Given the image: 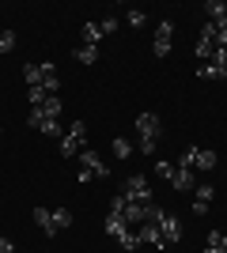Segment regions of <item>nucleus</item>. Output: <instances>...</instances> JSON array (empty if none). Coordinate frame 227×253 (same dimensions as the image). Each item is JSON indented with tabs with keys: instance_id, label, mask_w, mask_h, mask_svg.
<instances>
[{
	"instance_id": "obj_34",
	"label": "nucleus",
	"mask_w": 227,
	"mask_h": 253,
	"mask_svg": "<svg viewBox=\"0 0 227 253\" xmlns=\"http://www.w3.org/2000/svg\"><path fill=\"white\" fill-rule=\"evenodd\" d=\"M205 253H224V250H212V246H208V250H205Z\"/></svg>"
},
{
	"instance_id": "obj_23",
	"label": "nucleus",
	"mask_w": 227,
	"mask_h": 253,
	"mask_svg": "<svg viewBox=\"0 0 227 253\" xmlns=\"http://www.w3.org/2000/svg\"><path fill=\"white\" fill-rule=\"evenodd\" d=\"M118 242H121V250H125V253H136V250H140V234L129 231V234H121Z\"/></svg>"
},
{
	"instance_id": "obj_33",
	"label": "nucleus",
	"mask_w": 227,
	"mask_h": 253,
	"mask_svg": "<svg viewBox=\"0 0 227 253\" xmlns=\"http://www.w3.org/2000/svg\"><path fill=\"white\" fill-rule=\"evenodd\" d=\"M0 253H15V242H11V238H0Z\"/></svg>"
},
{
	"instance_id": "obj_22",
	"label": "nucleus",
	"mask_w": 227,
	"mask_h": 253,
	"mask_svg": "<svg viewBox=\"0 0 227 253\" xmlns=\"http://www.w3.org/2000/svg\"><path fill=\"white\" fill-rule=\"evenodd\" d=\"M38 132H45V136H53V140H61V136H65V125H61V121H42V125H38Z\"/></svg>"
},
{
	"instance_id": "obj_8",
	"label": "nucleus",
	"mask_w": 227,
	"mask_h": 253,
	"mask_svg": "<svg viewBox=\"0 0 227 253\" xmlns=\"http://www.w3.org/2000/svg\"><path fill=\"white\" fill-rule=\"evenodd\" d=\"M174 189H182V193H193L197 189V178H193V167H178L174 163V178H171Z\"/></svg>"
},
{
	"instance_id": "obj_18",
	"label": "nucleus",
	"mask_w": 227,
	"mask_h": 253,
	"mask_svg": "<svg viewBox=\"0 0 227 253\" xmlns=\"http://www.w3.org/2000/svg\"><path fill=\"white\" fill-rule=\"evenodd\" d=\"M76 61L80 64H95L98 61V45H80V49H76Z\"/></svg>"
},
{
	"instance_id": "obj_3",
	"label": "nucleus",
	"mask_w": 227,
	"mask_h": 253,
	"mask_svg": "<svg viewBox=\"0 0 227 253\" xmlns=\"http://www.w3.org/2000/svg\"><path fill=\"white\" fill-rule=\"evenodd\" d=\"M61 110H65V102H61L57 95H49L42 106H31V114H27V125L38 128L42 121H61Z\"/></svg>"
},
{
	"instance_id": "obj_25",
	"label": "nucleus",
	"mask_w": 227,
	"mask_h": 253,
	"mask_svg": "<svg viewBox=\"0 0 227 253\" xmlns=\"http://www.w3.org/2000/svg\"><path fill=\"white\" fill-rule=\"evenodd\" d=\"M155 174H159L163 181H171L174 178V163H171V159H159V163H155Z\"/></svg>"
},
{
	"instance_id": "obj_6",
	"label": "nucleus",
	"mask_w": 227,
	"mask_h": 253,
	"mask_svg": "<svg viewBox=\"0 0 227 253\" xmlns=\"http://www.w3.org/2000/svg\"><path fill=\"white\" fill-rule=\"evenodd\" d=\"M171 38H174V23H171V19H163L159 27H155V42H151V53H155V57H167V53H171Z\"/></svg>"
},
{
	"instance_id": "obj_36",
	"label": "nucleus",
	"mask_w": 227,
	"mask_h": 253,
	"mask_svg": "<svg viewBox=\"0 0 227 253\" xmlns=\"http://www.w3.org/2000/svg\"><path fill=\"white\" fill-rule=\"evenodd\" d=\"M121 253H125V250H121Z\"/></svg>"
},
{
	"instance_id": "obj_16",
	"label": "nucleus",
	"mask_w": 227,
	"mask_h": 253,
	"mask_svg": "<svg viewBox=\"0 0 227 253\" xmlns=\"http://www.w3.org/2000/svg\"><path fill=\"white\" fill-rule=\"evenodd\" d=\"M19 45V38H15V31H0V57H8L11 49Z\"/></svg>"
},
{
	"instance_id": "obj_5",
	"label": "nucleus",
	"mask_w": 227,
	"mask_h": 253,
	"mask_svg": "<svg viewBox=\"0 0 227 253\" xmlns=\"http://www.w3.org/2000/svg\"><path fill=\"white\" fill-rule=\"evenodd\" d=\"M155 227H159V234H163V246L182 242V223L174 219V215H167V211H163L159 219H155Z\"/></svg>"
},
{
	"instance_id": "obj_26",
	"label": "nucleus",
	"mask_w": 227,
	"mask_h": 253,
	"mask_svg": "<svg viewBox=\"0 0 227 253\" xmlns=\"http://www.w3.org/2000/svg\"><path fill=\"white\" fill-rule=\"evenodd\" d=\"M208 61L216 64V68H224V72H227V49H224V45H212V57H208Z\"/></svg>"
},
{
	"instance_id": "obj_19",
	"label": "nucleus",
	"mask_w": 227,
	"mask_h": 253,
	"mask_svg": "<svg viewBox=\"0 0 227 253\" xmlns=\"http://www.w3.org/2000/svg\"><path fill=\"white\" fill-rule=\"evenodd\" d=\"M65 227H72V211L68 208H53V231H65Z\"/></svg>"
},
{
	"instance_id": "obj_13",
	"label": "nucleus",
	"mask_w": 227,
	"mask_h": 253,
	"mask_svg": "<svg viewBox=\"0 0 227 253\" xmlns=\"http://www.w3.org/2000/svg\"><path fill=\"white\" fill-rule=\"evenodd\" d=\"M136 234H140V246L148 242V246H159V250H163V234H159V227H155V223H144V227H136Z\"/></svg>"
},
{
	"instance_id": "obj_29",
	"label": "nucleus",
	"mask_w": 227,
	"mask_h": 253,
	"mask_svg": "<svg viewBox=\"0 0 227 253\" xmlns=\"http://www.w3.org/2000/svg\"><path fill=\"white\" fill-rule=\"evenodd\" d=\"M125 19H129V27H144V11L140 8H129V11H125Z\"/></svg>"
},
{
	"instance_id": "obj_32",
	"label": "nucleus",
	"mask_w": 227,
	"mask_h": 253,
	"mask_svg": "<svg viewBox=\"0 0 227 253\" xmlns=\"http://www.w3.org/2000/svg\"><path fill=\"white\" fill-rule=\"evenodd\" d=\"M76 181H80V185H87V181H95V174H91V170H84V167H80V174H76Z\"/></svg>"
},
{
	"instance_id": "obj_11",
	"label": "nucleus",
	"mask_w": 227,
	"mask_h": 253,
	"mask_svg": "<svg viewBox=\"0 0 227 253\" xmlns=\"http://www.w3.org/2000/svg\"><path fill=\"white\" fill-rule=\"evenodd\" d=\"M197 197H193V211H197V215H205V211H208V204H212V197H216V189H212V185H197Z\"/></svg>"
},
{
	"instance_id": "obj_35",
	"label": "nucleus",
	"mask_w": 227,
	"mask_h": 253,
	"mask_svg": "<svg viewBox=\"0 0 227 253\" xmlns=\"http://www.w3.org/2000/svg\"><path fill=\"white\" fill-rule=\"evenodd\" d=\"M0 132H4V128H0Z\"/></svg>"
},
{
	"instance_id": "obj_31",
	"label": "nucleus",
	"mask_w": 227,
	"mask_h": 253,
	"mask_svg": "<svg viewBox=\"0 0 227 253\" xmlns=\"http://www.w3.org/2000/svg\"><path fill=\"white\" fill-rule=\"evenodd\" d=\"M98 31H102V34H114V31H118V19H114V15H106V19L98 23Z\"/></svg>"
},
{
	"instance_id": "obj_20",
	"label": "nucleus",
	"mask_w": 227,
	"mask_h": 253,
	"mask_svg": "<svg viewBox=\"0 0 227 253\" xmlns=\"http://www.w3.org/2000/svg\"><path fill=\"white\" fill-rule=\"evenodd\" d=\"M102 42V31H98V23H84V45H98Z\"/></svg>"
},
{
	"instance_id": "obj_12",
	"label": "nucleus",
	"mask_w": 227,
	"mask_h": 253,
	"mask_svg": "<svg viewBox=\"0 0 227 253\" xmlns=\"http://www.w3.org/2000/svg\"><path fill=\"white\" fill-rule=\"evenodd\" d=\"M31 215H34V223H38V227H42V234H45V238H53V211H49V208H42V204H38V208H34L31 211Z\"/></svg>"
},
{
	"instance_id": "obj_28",
	"label": "nucleus",
	"mask_w": 227,
	"mask_h": 253,
	"mask_svg": "<svg viewBox=\"0 0 227 253\" xmlns=\"http://www.w3.org/2000/svg\"><path fill=\"white\" fill-rule=\"evenodd\" d=\"M159 151V140L155 136H140V155H155Z\"/></svg>"
},
{
	"instance_id": "obj_21",
	"label": "nucleus",
	"mask_w": 227,
	"mask_h": 253,
	"mask_svg": "<svg viewBox=\"0 0 227 253\" xmlns=\"http://www.w3.org/2000/svg\"><path fill=\"white\" fill-rule=\"evenodd\" d=\"M114 155H118V159H129L133 155V140L129 136H114Z\"/></svg>"
},
{
	"instance_id": "obj_9",
	"label": "nucleus",
	"mask_w": 227,
	"mask_h": 253,
	"mask_svg": "<svg viewBox=\"0 0 227 253\" xmlns=\"http://www.w3.org/2000/svg\"><path fill=\"white\" fill-rule=\"evenodd\" d=\"M136 132H140V136H155V140H159L163 136L159 114H140V117H136Z\"/></svg>"
},
{
	"instance_id": "obj_24",
	"label": "nucleus",
	"mask_w": 227,
	"mask_h": 253,
	"mask_svg": "<svg viewBox=\"0 0 227 253\" xmlns=\"http://www.w3.org/2000/svg\"><path fill=\"white\" fill-rule=\"evenodd\" d=\"M208 246H212V250H224V253H227V231H208Z\"/></svg>"
},
{
	"instance_id": "obj_30",
	"label": "nucleus",
	"mask_w": 227,
	"mask_h": 253,
	"mask_svg": "<svg viewBox=\"0 0 227 253\" xmlns=\"http://www.w3.org/2000/svg\"><path fill=\"white\" fill-rule=\"evenodd\" d=\"M125 204H129V201H125L121 193H114V197H110V211H118V215H121V211H125Z\"/></svg>"
},
{
	"instance_id": "obj_10",
	"label": "nucleus",
	"mask_w": 227,
	"mask_h": 253,
	"mask_svg": "<svg viewBox=\"0 0 227 253\" xmlns=\"http://www.w3.org/2000/svg\"><path fill=\"white\" fill-rule=\"evenodd\" d=\"M102 231H106L110 238H121V234H129L133 227L125 223V215H118V211H110V215H106V223H102Z\"/></svg>"
},
{
	"instance_id": "obj_14",
	"label": "nucleus",
	"mask_w": 227,
	"mask_h": 253,
	"mask_svg": "<svg viewBox=\"0 0 227 253\" xmlns=\"http://www.w3.org/2000/svg\"><path fill=\"white\" fill-rule=\"evenodd\" d=\"M42 64H23V80H27V87H38L42 84Z\"/></svg>"
},
{
	"instance_id": "obj_1",
	"label": "nucleus",
	"mask_w": 227,
	"mask_h": 253,
	"mask_svg": "<svg viewBox=\"0 0 227 253\" xmlns=\"http://www.w3.org/2000/svg\"><path fill=\"white\" fill-rule=\"evenodd\" d=\"M129 204H155V193H151V181L144 174H129L125 178V193H121Z\"/></svg>"
},
{
	"instance_id": "obj_4",
	"label": "nucleus",
	"mask_w": 227,
	"mask_h": 253,
	"mask_svg": "<svg viewBox=\"0 0 227 253\" xmlns=\"http://www.w3.org/2000/svg\"><path fill=\"white\" fill-rule=\"evenodd\" d=\"M178 167H193V170H216V151L212 148H185V155L178 159Z\"/></svg>"
},
{
	"instance_id": "obj_2",
	"label": "nucleus",
	"mask_w": 227,
	"mask_h": 253,
	"mask_svg": "<svg viewBox=\"0 0 227 253\" xmlns=\"http://www.w3.org/2000/svg\"><path fill=\"white\" fill-rule=\"evenodd\" d=\"M84 140H87V125H84V117H80V121H72V125L65 128V136H61V155L76 159L84 151Z\"/></svg>"
},
{
	"instance_id": "obj_15",
	"label": "nucleus",
	"mask_w": 227,
	"mask_h": 253,
	"mask_svg": "<svg viewBox=\"0 0 227 253\" xmlns=\"http://www.w3.org/2000/svg\"><path fill=\"white\" fill-rule=\"evenodd\" d=\"M205 15H208V23L227 19V15H224V0H205Z\"/></svg>"
},
{
	"instance_id": "obj_27",
	"label": "nucleus",
	"mask_w": 227,
	"mask_h": 253,
	"mask_svg": "<svg viewBox=\"0 0 227 253\" xmlns=\"http://www.w3.org/2000/svg\"><path fill=\"white\" fill-rule=\"evenodd\" d=\"M45 98H49V95H45L42 87H27V102H31V106H42Z\"/></svg>"
},
{
	"instance_id": "obj_7",
	"label": "nucleus",
	"mask_w": 227,
	"mask_h": 253,
	"mask_svg": "<svg viewBox=\"0 0 227 253\" xmlns=\"http://www.w3.org/2000/svg\"><path fill=\"white\" fill-rule=\"evenodd\" d=\"M76 159H80V163H84V170H91L95 178H110V167L102 163V155H98L95 148H84V151H80Z\"/></svg>"
},
{
	"instance_id": "obj_17",
	"label": "nucleus",
	"mask_w": 227,
	"mask_h": 253,
	"mask_svg": "<svg viewBox=\"0 0 227 253\" xmlns=\"http://www.w3.org/2000/svg\"><path fill=\"white\" fill-rule=\"evenodd\" d=\"M197 76H201V80H224V68H216V64H212V61H205V64H201V68H197Z\"/></svg>"
}]
</instances>
